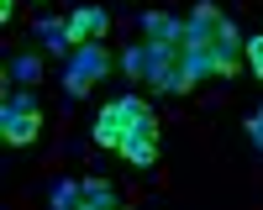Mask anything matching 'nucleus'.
Listing matches in <instances>:
<instances>
[{
	"mask_svg": "<svg viewBox=\"0 0 263 210\" xmlns=\"http://www.w3.org/2000/svg\"><path fill=\"white\" fill-rule=\"evenodd\" d=\"M184 48L221 79H232L242 69V37H237V27L227 21V11L211 6V0H200V6L184 16Z\"/></svg>",
	"mask_w": 263,
	"mask_h": 210,
	"instance_id": "obj_1",
	"label": "nucleus"
},
{
	"mask_svg": "<svg viewBox=\"0 0 263 210\" xmlns=\"http://www.w3.org/2000/svg\"><path fill=\"white\" fill-rule=\"evenodd\" d=\"M121 74L147 79L153 95H190V69H184V48L174 42H137V48L121 53Z\"/></svg>",
	"mask_w": 263,
	"mask_h": 210,
	"instance_id": "obj_2",
	"label": "nucleus"
},
{
	"mask_svg": "<svg viewBox=\"0 0 263 210\" xmlns=\"http://www.w3.org/2000/svg\"><path fill=\"white\" fill-rule=\"evenodd\" d=\"M142 116H147V105H142L137 95H121V100H111V105H100V116H95V126H90L95 147H111V153H121L126 132H132Z\"/></svg>",
	"mask_w": 263,
	"mask_h": 210,
	"instance_id": "obj_3",
	"label": "nucleus"
},
{
	"mask_svg": "<svg viewBox=\"0 0 263 210\" xmlns=\"http://www.w3.org/2000/svg\"><path fill=\"white\" fill-rule=\"evenodd\" d=\"M111 63H116V58L105 53V42H79V48L69 53V69H63V90H69L74 100L90 95L95 84L111 74Z\"/></svg>",
	"mask_w": 263,
	"mask_h": 210,
	"instance_id": "obj_4",
	"label": "nucleus"
},
{
	"mask_svg": "<svg viewBox=\"0 0 263 210\" xmlns=\"http://www.w3.org/2000/svg\"><path fill=\"white\" fill-rule=\"evenodd\" d=\"M42 132V105L37 95H6V105H0V137H6V147H32Z\"/></svg>",
	"mask_w": 263,
	"mask_h": 210,
	"instance_id": "obj_5",
	"label": "nucleus"
},
{
	"mask_svg": "<svg viewBox=\"0 0 263 210\" xmlns=\"http://www.w3.org/2000/svg\"><path fill=\"white\" fill-rule=\"evenodd\" d=\"M121 158H126L132 168H153V163H158V116H153V111H147L137 126H132V132H126Z\"/></svg>",
	"mask_w": 263,
	"mask_h": 210,
	"instance_id": "obj_6",
	"label": "nucleus"
},
{
	"mask_svg": "<svg viewBox=\"0 0 263 210\" xmlns=\"http://www.w3.org/2000/svg\"><path fill=\"white\" fill-rule=\"evenodd\" d=\"M69 27V42L79 48V42H100L105 32H111V16H105L100 6H74V16L63 21Z\"/></svg>",
	"mask_w": 263,
	"mask_h": 210,
	"instance_id": "obj_7",
	"label": "nucleus"
},
{
	"mask_svg": "<svg viewBox=\"0 0 263 210\" xmlns=\"http://www.w3.org/2000/svg\"><path fill=\"white\" fill-rule=\"evenodd\" d=\"M142 32H147V42H174V48H184V16H174V11H147Z\"/></svg>",
	"mask_w": 263,
	"mask_h": 210,
	"instance_id": "obj_8",
	"label": "nucleus"
},
{
	"mask_svg": "<svg viewBox=\"0 0 263 210\" xmlns=\"http://www.w3.org/2000/svg\"><path fill=\"white\" fill-rule=\"evenodd\" d=\"M79 200H84V184H74V179H58L48 189V205L53 210H79Z\"/></svg>",
	"mask_w": 263,
	"mask_h": 210,
	"instance_id": "obj_9",
	"label": "nucleus"
},
{
	"mask_svg": "<svg viewBox=\"0 0 263 210\" xmlns=\"http://www.w3.org/2000/svg\"><path fill=\"white\" fill-rule=\"evenodd\" d=\"M11 74H16L21 84H37V79H42V63H37L32 53H27V58H11Z\"/></svg>",
	"mask_w": 263,
	"mask_h": 210,
	"instance_id": "obj_10",
	"label": "nucleus"
},
{
	"mask_svg": "<svg viewBox=\"0 0 263 210\" xmlns=\"http://www.w3.org/2000/svg\"><path fill=\"white\" fill-rule=\"evenodd\" d=\"M242 58H248V69L263 79V37H248V42H242Z\"/></svg>",
	"mask_w": 263,
	"mask_h": 210,
	"instance_id": "obj_11",
	"label": "nucleus"
},
{
	"mask_svg": "<svg viewBox=\"0 0 263 210\" xmlns=\"http://www.w3.org/2000/svg\"><path fill=\"white\" fill-rule=\"evenodd\" d=\"M242 126H248V137H253V147L263 153V105H258V111H253V116H248Z\"/></svg>",
	"mask_w": 263,
	"mask_h": 210,
	"instance_id": "obj_12",
	"label": "nucleus"
},
{
	"mask_svg": "<svg viewBox=\"0 0 263 210\" xmlns=\"http://www.w3.org/2000/svg\"><path fill=\"white\" fill-rule=\"evenodd\" d=\"M79 210H132L121 195H111V200H79Z\"/></svg>",
	"mask_w": 263,
	"mask_h": 210,
	"instance_id": "obj_13",
	"label": "nucleus"
}]
</instances>
